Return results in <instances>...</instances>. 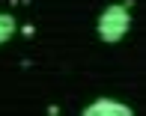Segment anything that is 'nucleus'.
Segmentation results:
<instances>
[{
	"mask_svg": "<svg viewBox=\"0 0 146 116\" xmlns=\"http://www.w3.org/2000/svg\"><path fill=\"white\" fill-rule=\"evenodd\" d=\"M131 27V18H128V6H110L98 15V36L104 42H119Z\"/></svg>",
	"mask_w": 146,
	"mask_h": 116,
	"instance_id": "nucleus-1",
	"label": "nucleus"
},
{
	"mask_svg": "<svg viewBox=\"0 0 146 116\" xmlns=\"http://www.w3.org/2000/svg\"><path fill=\"white\" fill-rule=\"evenodd\" d=\"M84 113L87 116H131V107L119 104V101H110V98H98L96 104H90Z\"/></svg>",
	"mask_w": 146,
	"mask_h": 116,
	"instance_id": "nucleus-2",
	"label": "nucleus"
},
{
	"mask_svg": "<svg viewBox=\"0 0 146 116\" xmlns=\"http://www.w3.org/2000/svg\"><path fill=\"white\" fill-rule=\"evenodd\" d=\"M15 33V18L12 15H0V45Z\"/></svg>",
	"mask_w": 146,
	"mask_h": 116,
	"instance_id": "nucleus-3",
	"label": "nucleus"
}]
</instances>
